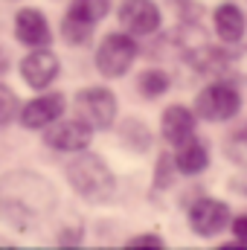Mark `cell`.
I'll use <instances>...</instances> for the list:
<instances>
[{"instance_id":"obj_5","label":"cell","mask_w":247,"mask_h":250,"mask_svg":"<svg viewBox=\"0 0 247 250\" xmlns=\"http://www.w3.org/2000/svg\"><path fill=\"white\" fill-rule=\"evenodd\" d=\"M137 59V41L131 35L123 32H111L99 50H96V67L105 73V76H123L128 73V67Z\"/></svg>"},{"instance_id":"obj_20","label":"cell","mask_w":247,"mask_h":250,"mask_svg":"<svg viewBox=\"0 0 247 250\" xmlns=\"http://www.w3.org/2000/svg\"><path fill=\"white\" fill-rule=\"evenodd\" d=\"M233 233H236L239 245H224V248H247V215H239L233 221Z\"/></svg>"},{"instance_id":"obj_11","label":"cell","mask_w":247,"mask_h":250,"mask_svg":"<svg viewBox=\"0 0 247 250\" xmlns=\"http://www.w3.org/2000/svg\"><path fill=\"white\" fill-rule=\"evenodd\" d=\"M21 76H23V82L29 87L41 90V87H47L59 76V59L50 50H35V53H29L21 62Z\"/></svg>"},{"instance_id":"obj_12","label":"cell","mask_w":247,"mask_h":250,"mask_svg":"<svg viewBox=\"0 0 247 250\" xmlns=\"http://www.w3.org/2000/svg\"><path fill=\"white\" fill-rule=\"evenodd\" d=\"M15 32L23 44L29 47H44L50 44V26L44 21V15L38 9H21L15 18Z\"/></svg>"},{"instance_id":"obj_19","label":"cell","mask_w":247,"mask_h":250,"mask_svg":"<svg viewBox=\"0 0 247 250\" xmlns=\"http://www.w3.org/2000/svg\"><path fill=\"white\" fill-rule=\"evenodd\" d=\"M125 248H151V250H160V248H163V239H160V236H154V233H148V236H134Z\"/></svg>"},{"instance_id":"obj_2","label":"cell","mask_w":247,"mask_h":250,"mask_svg":"<svg viewBox=\"0 0 247 250\" xmlns=\"http://www.w3.org/2000/svg\"><path fill=\"white\" fill-rule=\"evenodd\" d=\"M67 181L87 201H111L117 192V178L96 154H79L67 166Z\"/></svg>"},{"instance_id":"obj_8","label":"cell","mask_w":247,"mask_h":250,"mask_svg":"<svg viewBox=\"0 0 247 250\" xmlns=\"http://www.w3.org/2000/svg\"><path fill=\"white\" fill-rule=\"evenodd\" d=\"M120 21L134 35H151L160 26V9L151 0H128L120 9Z\"/></svg>"},{"instance_id":"obj_10","label":"cell","mask_w":247,"mask_h":250,"mask_svg":"<svg viewBox=\"0 0 247 250\" xmlns=\"http://www.w3.org/2000/svg\"><path fill=\"white\" fill-rule=\"evenodd\" d=\"M64 111V96L62 93H47V96H38L32 102L23 105L21 111V125L23 128H47L53 125Z\"/></svg>"},{"instance_id":"obj_4","label":"cell","mask_w":247,"mask_h":250,"mask_svg":"<svg viewBox=\"0 0 247 250\" xmlns=\"http://www.w3.org/2000/svg\"><path fill=\"white\" fill-rule=\"evenodd\" d=\"M108 15V0H73L64 15V38L70 44H87L93 26Z\"/></svg>"},{"instance_id":"obj_16","label":"cell","mask_w":247,"mask_h":250,"mask_svg":"<svg viewBox=\"0 0 247 250\" xmlns=\"http://www.w3.org/2000/svg\"><path fill=\"white\" fill-rule=\"evenodd\" d=\"M169 90V76L163 73V70H145L143 76H140V93H145V96H160V93H166Z\"/></svg>"},{"instance_id":"obj_6","label":"cell","mask_w":247,"mask_h":250,"mask_svg":"<svg viewBox=\"0 0 247 250\" xmlns=\"http://www.w3.org/2000/svg\"><path fill=\"white\" fill-rule=\"evenodd\" d=\"M76 108L90 128H108L117 117V99L105 87H87L76 96Z\"/></svg>"},{"instance_id":"obj_9","label":"cell","mask_w":247,"mask_h":250,"mask_svg":"<svg viewBox=\"0 0 247 250\" xmlns=\"http://www.w3.org/2000/svg\"><path fill=\"white\" fill-rule=\"evenodd\" d=\"M44 140L56 151H84L93 140V128L87 123H59L47 131Z\"/></svg>"},{"instance_id":"obj_14","label":"cell","mask_w":247,"mask_h":250,"mask_svg":"<svg viewBox=\"0 0 247 250\" xmlns=\"http://www.w3.org/2000/svg\"><path fill=\"white\" fill-rule=\"evenodd\" d=\"M245 12L236 6V3H221L215 9V32L230 41V44H239L242 35H245Z\"/></svg>"},{"instance_id":"obj_15","label":"cell","mask_w":247,"mask_h":250,"mask_svg":"<svg viewBox=\"0 0 247 250\" xmlns=\"http://www.w3.org/2000/svg\"><path fill=\"white\" fill-rule=\"evenodd\" d=\"M175 163H178V169H181L184 175H198V172H204L206 163H209L206 146H204L201 140H195V137L184 140V143H181V151H178V157H175Z\"/></svg>"},{"instance_id":"obj_3","label":"cell","mask_w":247,"mask_h":250,"mask_svg":"<svg viewBox=\"0 0 247 250\" xmlns=\"http://www.w3.org/2000/svg\"><path fill=\"white\" fill-rule=\"evenodd\" d=\"M239 105H242V96L233 84L227 82H215V84H206L198 99H195V114L206 123H221V120H230L239 114Z\"/></svg>"},{"instance_id":"obj_17","label":"cell","mask_w":247,"mask_h":250,"mask_svg":"<svg viewBox=\"0 0 247 250\" xmlns=\"http://www.w3.org/2000/svg\"><path fill=\"white\" fill-rule=\"evenodd\" d=\"M227 157L247 169V125L242 131H236V134L227 137Z\"/></svg>"},{"instance_id":"obj_1","label":"cell","mask_w":247,"mask_h":250,"mask_svg":"<svg viewBox=\"0 0 247 250\" xmlns=\"http://www.w3.org/2000/svg\"><path fill=\"white\" fill-rule=\"evenodd\" d=\"M56 207V189L35 172H9L0 178V215L15 230H32Z\"/></svg>"},{"instance_id":"obj_18","label":"cell","mask_w":247,"mask_h":250,"mask_svg":"<svg viewBox=\"0 0 247 250\" xmlns=\"http://www.w3.org/2000/svg\"><path fill=\"white\" fill-rule=\"evenodd\" d=\"M15 111H18V99H15V93H12L9 87H3V84H0V128L12 123Z\"/></svg>"},{"instance_id":"obj_13","label":"cell","mask_w":247,"mask_h":250,"mask_svg":"<svg viewBox=\"0 0 247 250\" xmlns=\"http://www.w3.org/2000/svg\"><path fill=\"white\" fill-rule=\"evenodd\" d=\"M192 131H195V114H192L189 108L172 105V108L163 111V137H166L169 143L181 146L184 140L192 137Z\"/></svg>"},{"instance_id":"obj_7","label":"cell","mask_w":247,"mask_h":250,"mask_svg":"<svg viewBox=\"0 0 247 250\" xmlns=\"http://www.w3.org/2000/svg\"><path fill=\"white\" fill-rule=\"evenodd\" d=\"M189 224H192V230L198 233V236H218L227 224H230V209H227V204H221V201H212V198H201V201H195L192 204V209H189Z\"/></svg>"}]
</instances>
